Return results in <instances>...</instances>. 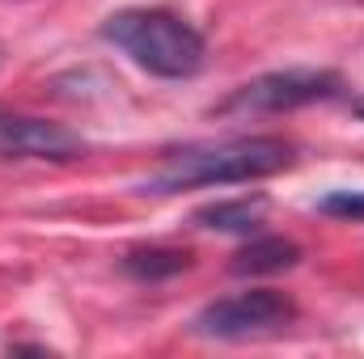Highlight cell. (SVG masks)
Returning a JSON list of instances; mask_svg holds the SVG:
<instances>
[{
	"mask_svg": "<svg viewBox=\"0 0 364 359\" xmlns=\"http://www.w3.org/2000/svg\"><path fill=\"white\" fill-rule=\"evenodd\" d=\"M296 144L284 136H233V140H203L166 153V161L140 182L144 194H182L195 186H237L292 170Z\"/></svg>",
	"mask_w": 364,
	"mask_h": 359,
	"instance_id": "1",
	"label": "cell"
},
{
	"mask_svg": "<svg viewBox=\"0 0 364 359\" xmlns=\"http://www.w3.org/2000/svg\"><path fill=\"white\" fill-rule=\"evenodd\" d=\"M102 38L114 43L136 68L161 81H186L208 60L203 34L174 9H157V4H132L110 13L102 21Z\"/></svg>",
	"mask_w": 364,
	"mask_h": 359,
	"instance_id": "2",
	"label": "cell"
},
{
	"mask_svg": "<svg viewBox=\"0 0 364 359\" xmlns=\"http://www.w3.org/2000/svg\"><path fill=\"white\" fill-rule=\"evenodd\" d=\"M292 321H296V304L284 292H275V287H250V292H237V296L203 304L191 317V334L216 338V343H242V338L275 334V330H284Z\"/></svg>",
	"mask_w": 364,
	"mask_h": 359,
	"instance_id": "3",
	"label": "cell"
},
{
	"mask_svg": "<svg viewBox=\"0 0 364 359\" xmlns=\"http://www.w3.org/2000/svg\"><path fill=\"white\" fill-rule=\"evenodd\" d=\"M339 93H343V81L331 68H279V72H263L237 85L216 110L220 114H284V110L314 106V101H331Z\"/></svg>",
	"mask_w": 364,
	"mask_h": 359,
	"instance_id": "4",
	"label": "cell"
},
{
	"mask_svg": "<svg viewBox=\"0 0 364 359\" xmlns=\"http://www.w3.org/2000/svg\"><path fill=\"white\" fill-rule=\"evenodd\" d=\"M85 140L51 118L0 110V161H77Z\"/></svg>",
	"mask_w": 364,
	"mask_h": 359,
	"instance_id": "5",
	"label": "cell"
},
{
	"mask_svg": "<svg viewBox=\"0 0 364 359\" xmlns=\"http://www.w3.org/2000/svg\"><path fill=\"white\" fill-rule=\"evenodd\" d=\"M267 220V199L263 194H242V199H220V203H208L191 216L195 228H208V233H233V237H250L259 233Z\"/></svg>",
	"mask_w": 364,
	"mask_h": 359,
	"instance_id": "6",
	"label": "cell"
},
{
	"mask_svg": "<svg viewBox=\"0 0 364 359\" xmlns=\"http://www.w3.org/2000/svg\"><path fill=\"white\" fill-rule=\"evenodd\" d=\"M301 263V245L288 241V237H259L250 233V241L233 254V275H279V270H292Z\"/></svg>",
	"mask_w": 364,
	"mask_h": 359,
	"instance_id": "7",
	"label": "cell"
},
{
	"mask_svg": "<svg viewBox=\"0 0 364 359\" xmlns=\"http://www.w3.org/2000/svg\"><path fill=\"white\" fill-rule=\"evenodd\" d=\"M191 267V254L186 250H170V245H140L132 254H123V270L136 279V283H161V279H174Z\"/></svg>",
	"mask_w": 364,
	"mask_h": 359,
	"instance_id": "8",
	"label": "cell"
},
{
	"mask_svg": "<svg viewBox=\"0 0 364 359\" xmlns=\"http://www.w3.org/2000/svg\"><path fill=\"white\" fill-rule=\"evenodd\" d=\"M318 211L335 220H364V190H331L326 199H318Z\"/></svg>",
	"mask_w": 364,
	"mask_h": 359,
	"instance_id": "9",
	"label": "cell"
}]
</instances>
